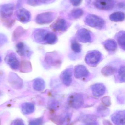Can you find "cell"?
Wrapping results in <instances>:
<instances>
[{
    "label": "cell",
    "instance_id": "obj_32",
    "mask_svg": "<svg viewBox=\"0 0 125 125\" xmlns=\"http://www.w3.org/2000/svg\"><path fill=\"white\" fill-rule=\"evenodd\" d=\"M70 3L73 6H79L82 2V0H69Z\"/></svg>",
    "mask_w": 125,
    "mask_h": 125
},
{
    "label": "cell",
    "instance_id": "obj_6",
    "mask_svg": "<svg viewBox=\"0 0 125 125\" xmlns=\"http://www.w3.org/2000/svg\"><path fill=\"white\" fill-rule=\"evenodd\" d=\"M5 62L14 70H17L20 67V63L18 58L14 52H10L6 56Z\"/></svg>",
    "mask_w": 125,
    "mask_h": 125
},
{
    "label": "cell",
    "instance_id": "obj_12",
    "mask_svg": "<svg viewBox=\"0 0 125 125\" xmlns=\"http://www.w3.org/2000/svg\"><path fill=\"white\" fill-rule=\"evenodd\" d=\"M9 81L12 87L15 89H20L23 86V81L17 74L10 73L9 76Z\"/></svg>",
    "mask_w": 125,
    "mask_h": 125
},
{
    "label": "cell",
    "instance_id": "obj_25",
    "mask_svg": "<svg viewBox=\"0 0 125 125\" xmlns=\"http://www.w3.org/2000/svg\"><path fill=\"white\" fill-rule=\"evenodd\" d=\"M83 11L80 9H76L73 10L70 14V17L73 19L79 18L83 14Z\"/></svg>",
    "mask_w": 125,
    "mask_h": 125
},
{
    "label": "cell",
    "instance_id": "obj_17",
    "mask_svg": "<svg viewBox=\"0 0 125 125\" xmlns=\"http://www.w3.org/2000/svg\"><path fill=\"white\" fill-rule=\"evenodd\" d=\"M92 94L95 97L102 96L106 91V87L103 84L101 83L95 84L92 87Z\"/></svg>",
    "mask_w": 125,
    "mask_h": 125
},
{
    "label": "cell",
    "instance_id": "obj_23",
    "mask_svg": "<svg viewBox=\"0 0 125 125\" xmlns=\"http://www.w3.org/2000/svg\"><path fill=\"white\" fill-rule=\"evenodd\" d=\"M118 44L123 50L125 48V31H120L116 36Z\"/></svg>",
    "mask_w": 125,
    "mask_h": 125
},
{
    "label": "cell",
    "instance_id": "obj_15",
    "mask_svg": "<svg viewBox=\"0 0 125 125\" xmlns=\"http://www.w3.org/2000/svg\"><path fill=\"white\" fill-rule=\"evenodd\" d=\"M67 28V22L64 19H59L55 21L51 25L52 29L56 31H64Z\"/></svg>",
    "mask_w": 125,
    "mask_h": 125
},
{
    "label": "cell",
    "instance_id": "obj_30",
    "mask_svg": "<svg viewBox=\"0 0 125 125\" xmlns=\"http://www.w3.org/2000/svg\"><path fill=\"white\" fill-rule=\"evenodd\" d=\"M7 39L6 36L4 34L0 33V45L4 44L6 43Z\"/></svg>",
    "mask_w": 125,
    "mask_h": 125
},
{
    "label": "cell",
    "instance_id": "obj_31",
    "mask_svg": "<svg viewBox=\"0 0 125 125\" xmlns=\"http://www.w3.org/2000/svg\"><path fill=\"white\" fill-rule=\"evenodd\" d=\"M53 0H35L36 6L41 4H45L50 3Z\"/></svg>",
    "mask_w": 125,
    "mask_h": 125
},
{
    "label": "cell",
    "instance_id": "obj_18",
    "mask_svg": "<svg viewBox=\"0 0 125 125\" xmlns=\"http://www.w3.org/2000/svg\"><path fill=\"white\" fill-rule=\"evenodd\" d=\"M104 47L107 51L110 52L115 51L117 48L116 42L114 40L109 39L103 43Z\"/></svg>",
    "mask_w": 125,
    "mask_h": 125
},
{
    "label": "cell",
    "instance_id": "obj_35",
    "mask_svg": "<svg viewBox=\"0 0 125 125\" xmlns=\"http://www.w3.org/2000/svg\"><path fill=\"white\" fill-rule=\"evenodd\" d=\"M1 61H2V59H1V57L0 56V63H1Z\"/></svg>",
    "mask_w": 125,
    "mask_h": 125
},
{
    "label": "cell",
    "instance_id": "obj_7",
    "mask_svg": "<svg viewBox=\"0 0 125 125\" xmlns=\"http://www.w3.org/2000/svg\"><path fill=\"white\" fill-rule=\"evenodd\" d=\"M95 7L101 10H111L115 5L114 0H96L94 2Z\"/></svg>",
    "mask_w": 125,
    "mask_h": 125
},
{
    "label": "cell",
    "instance_id": "obj_5",
    "mask_svg": "<svg viewBox=\"0 0 125 125\" xmlns=\"http://www.w3.org/2000/svg\"><path fill=\"white\" fill-rule=\"evenodd\" d=\"M68 102L69 105L72 108H79L83 104V97L80 93H74L69 96Z\"/></svg>",
    "mask_w": 125,
    "mask_h": 125
},
{
    "label": "cell",
    "instance_id": "obj_16",
    "mask_svg": "<svg viewBox=\"0 0 125 125\" xmlns=\"http://www.w3.org/2000/svg\"><path fill=\"white\" fill-rule=\"evenodd\" d=\"M16 49L17 52L21 56L29 57L32 54L31 51L23 42H20L17 44Z\"/></svg>",
    "mask_w": 125,
    "mask_h": 125
},
{
    "label": "cell",
    "instance_id": "obj_24",
    "mask_svg": "<svg viewBox=\"0 0 125 125\" xmlns=\"http://www.w3.org/2000/svg\"><path fill=\"white\" fill-rule=\"evenodd\" d=\"M116 70V68L114 67L107 66L103 68L101 70V73L105 76H109L114 74Z\"/></svg>",
    "mask_w": 125,
    "mask_h": 125
},
{
    "label": "cell",
    "instance_id": "obj_1",
    "mask_svg": "<svg viewBox=\"0 0 125 125\" xmlns=\"http://www.w3.org/2000/svg\"><path fill=\"white\" fill-rule=\"evenodd\" d=\"M84 21L87 25L98 29H102L105 25V21L103 18L92 14L87 15Z\"/></svg>",
    "mask_w": 125,
    "mask_h": 125
},
{
    "label": "cell",
    "instance_id": "obj_26",
    "mask_svg": "<svg viewBox=\"0 0 125 125\" xmlns=\"http://www.w3.org/2000/svg\"><path fill=\"white\" fill-rule=\"evenodd\" d=\"M26 30H25L22 27L19 26L15 30L13 34V38L14 40H17L20 37L22 36L25 33Z\"/></svg>",
    "mask_w": 125,
    "mask_h": 125
},
{
    "label": "cell",
    "instance_id": "obj_34",
    "mask_svg": "<svg viewBox=\"0 0 125 125\" xmlns=\"http://www.w3.org/2000/svg\"><path fill=\"white\" fill-rule=\"evenodd\" d=\"M17 124H16V125H22V123H21V122H17Z\"/></svg>",
    "mask_w": 125,
    "mask_h": 125
},
{
    "label": "cell",
    "instance_id": "obj_21",
    "mask_svg": "<svg viewBox=\"0 0 125 125\" xmlns=\"http://www.w3.org/2000/svg\"><path fill=\"white\" fill-rule=\"evenodd\" d=\"M109 19L111 21L114 22H122L125 20V13L122 12H114L110 15Z\"/></svg>",
    "mask_w": 125,
    "mask_h": 125
},
{
    "label": "cell",
    "instance_id": "obj_28",
    "mask_svg": "<svg viewBox=\"0 0 125 125\" xmlns=\"http://www.w3.org/2000/svg\"><path fill=\"white\" fill-rule=\"evenodd\" d=\"M71 48L73 51L76 53H80L81 50V45L76 41H73L72 42Z\"/></svg>",
    "mask_w": 125,
    "mask_h": 125
},
{
    "label": "cell",
    "instance_id": "obj_37",
    "mask_svg": "<svg viewBox=\"0 0 125 125\" xmlns=\"http://www.w3.org/2000/svg\"></svg>",
    "mask_w": 125,
    "mask_h": 125
},
{
    "label": "cell",
    "instance_id": "obj_13",
    "mask_svg": "<svg viewBox=\"0 0 125 125\" xmlns=\"http://www.w3.org/2000/svg\"><path fill=\"white\" fill-rule=\"evenodd\" d=\"M74 75L76 78H81L87 77L89 75V73L85 66L78 65L75 67Z\"/></svg>",
    "mask_w": 125,
    "mask_h": 125
},
{
    "label": "cell",
    "instance_id": "obj_36",
    "mask_svg": "<svg viewBox=\"0 0 125 125\" xmlns=\"http://www.w3.org/2000/svg\"></svg>",
    "mask_w": 125,
    "mask_h": 125
},
{
    "label": "cell",
    "instance_id": "obj_11",
    "mask_svg": "<svg viewBox=\"0 0 125 125\" xmlns=\"http://www.w3.org/2000/svg\"><path fill=\"white\" fill-rule=\"evenodd\" d=\"M112 122L116 125H125V111H119L114 113L111 116Z\"/></svg>",
    "mask_w": 125,
    "mask_h": 125
},
{
    "label": "cell",
    "instance_id": "obj_33",
    "mask_svg": "<svg viewBox=\"0 0 125 125\" xmlns=\"http://www.w3.org/2000/svg\"><path fill=\"white\" fill-rule=\"evenodd\" d=\"M96 125V123L95 122L89 123H87L86 125Z\"/></svg>",
    "mask_w": 125,
    "mask_h": 125
},
{
    "label": "cell",
    "instance_id": "obj_29",
    "mask_svg": "<svg viewBox=\"0 0 125 125\" xmlns=\"http://www.w3.org/2000/svg\"><path fill=\"white\" fill-rule=\"evenodd\" d=\"M119 78L121 82L125 81V66L121 67L119 70L118 72Z\"/></svg>",
    "mask_w": 125,
    "mask_h": 125
},
{
    "label": "cell",
    "instance_id": "obj_3",
    "mask_svg": "<svg viewBox=\"0 0 125 125\" xmlns=\"http://www.w3.org/2000/svg\"><path fill=\"white\" fill-rule=\"evenodd\" d=\"M101 58L102 55L100 52L93 51L87 53L85 58V61L90 66L95 67L100 62Z\"/></svg>",
    "mask_w": 125,
    "mask_h": 125
},
{
    "label": "cell",
    "instance_id": "obj_20",
    "mask_svg": "<svg viewBox=\"0 0 125 125\" xmlns=\"http://www.w3.org/2000/svg\"><path fill=\"white\" fill-rule=\"evenodd\" d=\"M33 87L37 91H42L45 87V83L42 79L37 78L34 80L33 83Z\"/></svg>",
    "mask_w": 125,
    "mask_h": 125
},
{
    "label": "cell",
    "instance_id": "obj_8",
    "mask_svg": "<svg viewBox=\"0 0 125 125\" xmlns=\"http://www.w3.org/2000/svg\"><path fill=\"white\" fill-rule=\"evenodd\" d=\"M15 14L17 19L23 23H26L31 21V13L25 8L19 9L16 11Z\"/></svg>",
    "mask_w": 125,
    "mask_h": 125
},
{
    "label": "cell",
    "instance_id": "obj_2",
    "mask_svg": "<svg viewBox=\"0 0 125 125\" xmlns=\"http://www.w3.org/2000/svg\"><path fill=\"white\" fill-rule=\"evenodd\" d=\"M56 14L53 12H47L37 15L35 19L37 23L40 25L48 24L53 21Z\"/></svg>",
    "mask_w": 125,
    "mask_h": 125
},
{
    "label": "cell",
    "instance_id": "obj_22",
    "mask_svg": "<svg viewBox=\"0 0 125 125\" xmlns=\"http://www.w3.org/2000/svg\"><path fill=\"white\" fill-rule=\"evenodd\" d=\"M57 37L55 34L48 32L45 37V43L53 44H55L57 42Z\"/></svg>",
    "mask_w": 125,
    "mask_h": 125
},
{
    "label": "cell",
    "instance_id": "obj_14",
    "mask_svg": "<svg viewBox=\"0 0 125 125\" xmlns=\"http://www.w3.org/2000/svg\"><path fill=\"white\" fill-rule=\"evenodd\" d=\"M48 32L46 29H36L33 34L34 38L36 42L39 43H45V37Z\"/></svg>",
    "mask_w": 125,
    "mask_h": 125
},
{
    "label": "cell",
    "instance_id": "obj_27",
    "mask_svg": "<svg viewBox=\"0 0 125 125\" xmlns=\"http://www.w3.org/2000/svg\"><path fill=\"white\" fill-rule=\"evenodd\" d=\"M34 107L32 104L26 103L23 105V111L25 114H29L32 112L34 111Z\"/></svg>",
    "mask_w": 125,
    "mask_h": 125
},
{
    "label": "cell",
    "instance_id": "obj_4",
    "mask_svg": "<svg viewBox=\"0 0 125 125\" xmlns=\"http://www.w3.org/2000/svg\"><path fill=\"white\" fill-rule=\"evenodd\" d=\"M14 5L13 4L8 3L0 6V17L3 20L9 21L10 18L13 14Z\"/></svg>",
    "mask_w": 125,
    "mask_h": 125
},
{
    "label": "cell",
    "instance_id": "obj_10",
    "mask_svg": "<svg viewBox=\"0 0 125 125\" xmlns=\"http://www.w3.org/2000/svg\"><path fill=\"white\" fill-rule=\"evenodd\" d=\"M73 70L72 68L66 69L63 71L61 75V79L65 86H69L72 81Z\"/></svg>",
    "mask_w": 125,
    "mask_h": 125
},
{
    "label": "cell",
    "instance_id": "obj_19",
    "mask_svg": "<svg viewBox=\"0 0 125 125\" xmlns=\"http://www.w3.org/2000/svg\"><path fill=\"white\" fill-rule=\"evenodd\" d=\"M47 62L51 65H58L61 62L59 56L55 53H53L48 56L46 59Z\"/></svg>",
    "mask_w": 125,
    "mask_h": 125
},
{
    "label": "cell",
    "instance_id": "obj_9",
    "mask_svg": "<svg viewBox=\"0 0 125 125\" xmlns=\"http://www.w3.org/2000/svg\"><path fill=\"white\" fill-rule=\"evenodd\" d=\"M76 36L80 42L83 43L91 42L92 40L91 33L86 29H81L78 30Z\"/></svg>",
    "mask_w": 125,
    "mask_h": 125
},
{
    "label": "cell",
    "instance_id": "obj_38",
    "mask_svg": "<svg viewBox=\"0 0 125 125\" xmlns=\"http://www.w3.org/2000/svg\"></svg>",
    "mask_w": 125,
    "mask_h": 125
}]
</instances>
